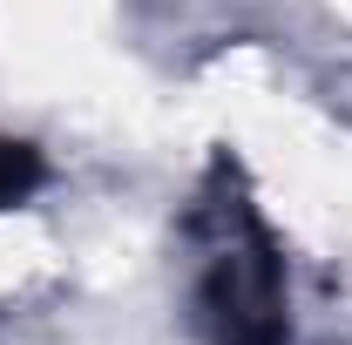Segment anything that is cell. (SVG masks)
Instances as JSON below:
<instances>
[{
    "mask_svg": "<svg viewBox=\"0 0 352 345\" xmlns=\"http://www.w3.org/2000/svg\"><path fill=\"white\" fill-rule=\"evenodd\" d=\"M34 183H41V156H34L28 142H0V210L21 203Z\"/></svg>",
    "mask_w": 352,
    "mask_h": 345,
    "instance_id": "7a4b0ae2",
    "label": "cell"
},
{
    "mask_svg": "<svg viewBox=\"0 0 352 345\" xmlns=\"http://www.w3.org/2000/svg\"><path fill=\"white\" fill-rule=\"evenodd\" d=\"M190 237H197V318H204L210 345H292L285 264L230 163L210 170Z\"/></svg>",
    "mask_w": 352,
    "mask_h": 345,
    "instance_id": "6da1fadb",
    "label": "cell"
}]
</instances>
